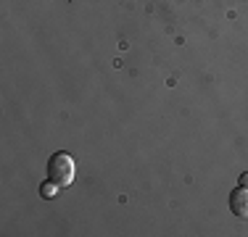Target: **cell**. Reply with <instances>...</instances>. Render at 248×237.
Instances as JSON below:
<instances>
[{
	"mask_svg": "<svg viewBox=\"0 0 248 237\" xmlns=\"http://www.w3.org/2000/svg\"><path fill=\"white\" fill-rule=\"evenodd\" d=\"M58 190H61V185H56L53 179H48V182H43V185H40V195H43V198H56Z\"/></svg>",
	"mask_w": 248,
	"mask_h": 237,
	"instance_id": "cell-3",
	"label": "cell"
},
{
	"mask_svg": "<svg viewBox=\"0 0 248 237\" xmlns=\"http://www.w3.org/2000/svg\"><path fill=\"white\" fill-rule=\"evenodd\" d=\"M48 179H53L56 185L69 187L74 182V158L69 153H53L48 161Z\"/></svg>",
	"mask_w": 248,
	"mask_h": 237,
	"instance_id": "cell-1",
	"label": "cell"
},
{
	"mask_svg": "<svg viewBox=\"0 0 248 237\" xmlns=\"http://www.w3.org/2000/svg\"><path fill=\"white\" fill-rule=\"evenodd\" d=\"M230 211L238 219H248V187H238L230 193Z\"/></svg>",
	"mask_w": 248,
	"mask_h": 237,
	"instance_id": "cell-2",
	"label": "cell"
},
{
	"mask_svg": "<svg viewBox=\"0 0 248 237\" xmlns=\"http://www.w3.org/2000/svg\"><path fill=\"white\" fill-rule=\"evenodd\" d=\"M240 187H248V171H243V174H240Z\"/></svg>",
	"mask_w": 248,
	"mask_h": 237,
	"instance_id": "cell-4",
	"label": "cell"
}]
</instances>
